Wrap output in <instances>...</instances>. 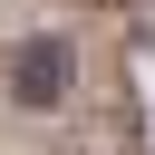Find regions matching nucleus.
I'll return each mask as SVG.
<instances>
[{"mask_svg": "<svg viewBox=\"0 0 155 155\" xmlns=\"http://www.w3.org/2000/svg\"><path fill=\"white\" fill-rule=\"evenodd\" d=\"M58 87H68V48H58V39H29V48L10 58V97H19V107H48Z\"/></svg>", "mask_w": 155, "mask_h": 155, "instance_id": "obj_1", "label": "nucleus"}]
</instances>
